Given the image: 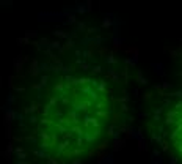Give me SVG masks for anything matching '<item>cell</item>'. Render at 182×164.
<instances>
[{"label": "cell", "instance_id": "cell-1", "mask_svg": "<svg viewBox=\"0 0 182 164\" xmlns=\"http://www.w3.org/2000/svg\"><path fill=\"white\" fill-rule=\"evenodd\" d=\"M120 111V96L108 79L94 73L52 74L24 122L39 155L71 164L107 142Z\"/></svg>", "mask_w": 182, "mask_h": 164}, {"label": "cell", "instance_id": "cell-2", "mask_svg": "<svg viewBox=\"0 0 182 164\" xmlns=\"http://www.w3.org/2000/svg\"><path fill=\"white\" fill-rule=\"evenodd\" d=\"M165 137L177 158L182 161V101L173 104L165 115Z\"/></svg>", "mask_w": 182, "mask_h": 164}]
</instances>
